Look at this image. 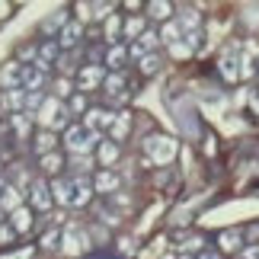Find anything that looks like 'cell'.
Listing matches in <instances>:
<instances>
[{
  "mask_svg": "<svg viewBox=\"0 0 259 259\" xmlns=\"http://www.w3.org/2000/svg\"><path fill=\"white\" fill-rule=\"evenodd\" d=\"M35 122L42 125V132H61V128L67 132V128H71V109H67L61 99L48 96V99H45V106L38 109Z\"/></svg>",
  "mask_w": 259,
  "mask_h": 259,
  "instance_id": "1",
  "label": "cell"
},
{
  "mask_svg": "<svg viewBox=\"0 0 259 259\" xmlns=\"http://www.w3.org/2000/svg\"><path fill=\"white\" fill-rule=\"evenodd\" d=\"M96 144H99V135H93L83 122L80 125H71L64 132V147H67V154H71V157H87Z\"/></svg>",
  "mask_w": 259,
  "mask_h": 259,
  "instance_id": "2",
  "label": "cell"
},
{
  "mask_svg": "<svg viewBox=\"0 0 259 259\" xmlns=\"http://www.w3.org/2000/svg\"><path fill=\"white\" fill-rule=\"evenodd\" d=\"M144 154H147V160L151 163H170L173 157H176V141L173 138H166V135H154V138H147L144 141Z\"/></svg>",
  "mask_w": 259,
  "mask_h": 259,
  "instance_id": "3",
  "label": "cell"
},
{
  "mask_svg": "<svg viewBox=\"0 0 259 259\" xmlns=\"http://www.w3.org/2000/svg\"><path fill=\"white\" fill-rule=\"evenodd\" d=\"M87 246H90V234L77 224H67L64 234H61V253L64 256H80V253H87Z\"/></svg>",
  "mask_w": 259,
  "mask_h": 259,
  "instance_id": "4",
  "label": "cell"
},
{
  "mask_svg": "<svg viewBox=\"0 0 259 259\" xmlns=\"http://www.w3.org/2000/svg\"><path fill=\"white\" fill-rule=\"evenodd\" d=\"M26 192H29V205H32L35 211H48V208L55 205V198H52V186H48L45 179H32Z\"/></svg>",
  "mask_w": 259,
  "mask_h": 259,
  "instance_id": "5",
  "label": "cell"
},
{
  "mask_svg": "<svg viewBox=\"0 0 259 259\" xmlns=\"http://www.w3.org/2000/svg\"><path fill=\"white\" fill-rule=\"evenodd\" d=\"M23 80H26V64L4 61V67H0V90H23Z\"/></svg>",
  "mask_w": 259,
  "mask_h": 259,
  "instance_id": "6",
  "label": "cell"
},
{
  "mask_svg": "<svg viewBox=\"0 0 259 259\" xmlns=\"http://www.w3.org/2000/svg\"><path fill=\"white\" fill-rule=\"evenodd\" d=\"M103 80H106L103 64H83L80 71H77V90H80V93H90V90L103 87Z\"/></svg>",
  "mask_w": 259,
  "mask_h": 259,
  "instance_id": "7",
  "label": "cell"
},
{
  "mask_svg": "<svg viewBox=\"0 0 259 259\" xmlns=\"http://www.w3.org/2000/svg\"><path fill=\"white\" fill-rule=\"evenodd\" d=\"M58 61H61V45H58V38H45V42L35 48V64L42 67V71H52V67H58Z\"/></svg>",
  "mask_w": 259,
  "mask_h": 259,
  "instance_id": "8",
  "label": "cell"
},
{
  "mask_svg": "<svg viewBox=\"0 0 259 259\" xmlns=\"http://www.w3.org/2000/svg\"><path fill=\"white\" fill-rule=\"evenodd\" d=\"M80 42H83V23L67 19V26L58 32V45H61V52H77Z\"/></svg>",
  "mask_w": 259,
  "mask_h": 259,
  "instance_id": "9",
  "label": "cell"
},
{
  "mask_svg": "<svg viewBox=\"0 0 259 259\" xmlns=\"http://www.w3.org/2000/svg\"><path fill=\"white\" fill-rule=\"evenodd\" d=\"M112 122H115V112H109V109H87V115H83V125L90 128L93 135H103V132H109L112 128Z\"/></svg>",
  "mask_w": 259,
  "mask_h": 259,
  "instance_id": "10",
  "label": "cell"
},
{
  "mask_svg": "<svg viewBox=\"0 0 259 259\" xmlns=\"http://www.w3.org/2000/svg\"><path fill=\"white\" fill-rule=\"evenodd\" d=\"M71 183H74V208H87L90 202H93V192H96L93 179L90 176H74Z\"/></svg>",
  "mask_w": 259,
  "mask_h": 259,
  "instance_id": "11",
  "label": "cell"
},
{
  "mask_svg": "<svg viewBox=\"0 0 259 259\" xmlns=\"http://www.w3.org/2000/svg\"><path fill=\"white\" fill-rule=\"evenodd\" d=\"M16 208H23V189H16L13 183H7L4 192H0V211H4V214H13Z\"/></svg>",
  "mask_w": 259,
  "mask_h": 259,
  "instance_id": "12",
  "label": "cell"
},
{
  "mask_svg": "<svg viewBox=\"0 0 259 259\" xmlns=\"http://www.w3.org/2000/svg\"><path fill=\"white\" fill-rule=\"evenodd\" d=\"M45 83H48V71H42L38 64H26V80H23L26 93H42Z\"/></svg>",
  "mask_w": 259,
  "mask_h": 259,
  "instance_id": "13",
  "label": "cell"
},
{
  "mask_svg": "<svg viewBox=\"0 0 259 259\" xmlns=\"http://www.w3.org/2000/svg\"><path fill=\"white\" fill-rule=\"evenodd\" d=\"M118 186H122V179H118L112 170H99V173L93 176V189H96L99 195H115Z\"/></svg>",
  "mask_w": 259,
  "mask_h": 259,
  "instance_id": "14",
  "label": "cell"
},
{
  "mask_svg": "<svg viewBox=\"0 0 259 259\" xmlns=\"http://www.w3.org/2000/svg\"><path fill=\"white\" fill-rule=\"evenodd\" d=\"M157 42H160V35H157V32H151V29H147V32H144L141 38H138V42H132V45H128V55H132V58H138V61H141L144 55H151L154 48H157Z\"/></svg>",
  "mask_w": 259,
  "mask_h": 259,
  "instance_id": "15",
  "label": "cell"
},
{
  "mask_svg": "<svg viewBox=\"0 0 259 259\" xmlns=\"http://www.w3.org/2000/svg\"><path fill=\"white\" fill-rule=\"evenodd\" d=\"M48 186H52V198H55L58 205H74V183H71V179H61V176H58Z\"/></svg>",
  "mask_w": 259,
  "mask_h": 259,
  "instance_id": "16",
  "label": "cell"
},
{
  "mask_svg": "<svg viewBox=\"0 0 259 259\" xmlns=\"http://www.w3.org/2000/svg\"><path fill=\"white\" fill-rule=\"evenodd\" d=\"M125 61H128V48L118 42V45H109L106 48V55H103V64L106 67H112V74H118L125 67Z\"/></svg>",
  "mask_w": 259,
  "mask_h": 259,
  "instance_id": "17",
  "label": "cell"
},
{
  "mask_svg": "<svg viewBox=\"0 0 259 259\" xmlns=\"http://www.w3.org/2000/svg\"><path fill=\"white\" fill-rule=\"evenodd\" d=\"M128 132H132V115L128 112H115V122H112V128H109V141H125L128 138Z\"/></svg>",
  "mask_w": 259,
  "mask_h": 259,
  "instance_id": "18",
  "label": "cell"
},
{
  "mask_svg": "<svg viewBox=\"0 0 259 259\" xmlns=\"http://www.w3.org/2000/svg\"><path fill=\"white\" fill-rule=\"evenodd\" d=\"M10 224H13L16 234H29V231H32V208H29V205L16 208V211L10 214Z\"/></svg>",
  "mask_w": 259,
  "mask_h": 259,
  "instance_id": "19",
  "label": "cell"
},
{
  "mask_svg": "<svg viewBox=\"0 0 259 259\" xmlns=\"http://www.w3.org/2000/svg\"><path fill=\"white\" fill-rule=\"evenodd\" d=\"M55 147H58V135L55 132H38L32 138V151L38 157H45V154H55Z\"/></svg>",
  "mask_w": 259,
  "mask_h": 259,
  "instance_id": "20",
  "label": "cell"
},
{
  "mask_svg": "<svg viewBox=\"0 0 259 259\" xmlns=\"http://www.w3.org/2000/svg\"><path fill=\"white\" fill-rule=\"evenodd\" d=\"M32 125H35V118L32 115H26V112H19V115H10V128L16 132L19 141H26L29 132H32Z\"/></svg>",
  "mask_w": 259,
  "mask_h": 259,
  "instance_id": "21",
  "label": "cell"
},
{
  "mask_svg": "<svg viewBox=\"0 0 259 259\" xmlns=\"http://www.w3.org/2000/svg\"><path fill=\"white\" fill-rule=\"evenodd\" d=\"M103 90H106L112 99H125V96H128V93H125V77H122V74H106Z\"/></svg>",
  "mask_w": 259,
  "mask_h": 259,
  "instance_id": "22",
  "label": "cell"
},
{
  "mask_svg": "<svg viewBox=\"0 0 259 259\" xmlns=\"http://www.w3.org/2000/svg\"><path fill=\"white\" fill-rule=\"evenodd\" d=\"M4 106L13 115H19L26 109V90H4Z\"/></svg>",
  "mask_w": 259,
  "mask_h": 259,
  "instance_id": "23",
  "label": "cell"
},
{
  "mask_svg": "<svg viewBox=\"0 0 259 259\" xmlns=\"http://www.w3.org/2000/svg\"><path fill=\"white\" fill-rule=\"evenodd\" d=\"M147 32V26H144V19L141 16H132V19H125V26H122V35L128 38V42H138Z\"/></svg>",
  "mask_w": 259,
  "mask_h": 259,
  "instance_id": "24",
  "label": "cell"
},
{
  "mask_svg": "<svg viewBox=\"0 0 259 259\" xmlns=\"http://www.w3.org/2000/svg\"><path fill=\"white\" fill-rule=\"evenodd\" d=\"M122 26H125V23H122V16H115V13L106 19V26H103V38H106L109 45H118V35H122Z\"/></svg>",
  "mask_w": 259,
  "mask_h": 259,
  "instance_id": "25",
  "label": "cell"
},
{
  "mask_svg": "<svg viewBox=\"0 0 259 259\" xmlns=\"http://www.w3.org/2000/svg\"><path fill=\"white\" fill-rule=\"evenodd\" d=\"M38 163H42V170L48 173V176H52V179H58V176H61V166H64V157L61 154H45V157H38Z\"/></svg>",
  "mask_w": 259,
  "mask_h": 259,
  "instance_id": "26",
  "label": "cell"
},
{
  "mask_svg": "<svg viewBox=\"0 0 259 259\" xmlns=\"http://www.w3.org/2000/svg\"><path fill=\"white\" fill-rule=\"evenodd\" d=\"M240 58H237L234 52H227L224 58H221V74H224V80H240Z\"/></svg>",
  "mask_w": 259,
  "mask_h": 259,
  "instance_id": "27",
  "label": "cell"
},
{
  "mask_svg": "<svg viewBox=\"0 0 259 259\" xmlns=\"http://www.w3.org/2000/svg\"><path fill=\"white\" fill-rule=\"evenodd\" d=\"M115 160H118V144L115 141H99V163L109 170Z\"/></svg>",
  "mask_w": 259,
  "mask_h": 259,
  "instance_id": "28",
  "label": "cell"
},
{
  "mask_svg": "<svg viewBox=\"0 0 259 259\" xmlns=\"http://www.w3.org/2000/svg\"><path fill=\"white\" fill-rule=\"evenodd\" d=\"M160 42L170 48V45H176V42H183V29H179V23H163V29H160Z\"/></svg>",
  "mask_w": 259,
  "mask_h": 259,
  "instance_id": "29",
  "label": "cell"
},
{
  "mask_svg": "<svg viewBox=\"0 0 259 259\" xmlns=\"http://www.w3.org/2000/svg\"><path fill=\"white\" fill-rule=\"evenodd\" d=\"M147 13H151L154 19H160V23H170L173 4H166V0H154V4H147Z\"/></svg>",
  "mask_w": 259,
  "mask_h": 259,
  "instance_id": "30",
  "label": "cell"
},
{
  "mask_svg": "<svg viewBox=\"0 0 259 259\" xmlns=\"http://www.w3.org/2000/svg\"><path fill=\"white\" fill-rule=\"evenodd\" d=\"M240 231H224L221 237H218V243H221V250L224 253H240Z\"/></svg>",
  "mask_w": 259,
  "mask_h": 259,
  "instance_id": "31",
  "label": "cell"
},
{
  "mask_svg": "<svg viewBox=\"0 0 259 259\" xmlns=\"http://www.w3.org/2000/svg\"><path fill=\"white\" fill-rule=\"evenodd\" d=\"M61 227H52V231H45L42 234V243H38V246H42V250H61Z\"/></svg>",
  "mask_w": 259,
  "mask_h": 259,
  "instance_id": "32",
  "label": "cell"
},
{
  "mask_svg": "<svg viewBox=\"0 0 259 259\" xmlns=\"http://www.w3.org/2000/svg\"><path fill=\"white\" fill-rule=\"evenodd\" d=\"M138 71H141V74H157V71H160V55H157V52L144 55L141 61H138Z\"/></svg>",
  "mask_w": 259,
  "mask_h": 259,
  "instance_id": "33",
  "label": "cell"
},
{
  "mask_svg": "<svg viewBox=\"0 0 259 259\" xmlns=\"http://www.w3.org/2000/svg\"><path fill=\"white\" fill-rule=\"evenodd\" d=\"M71 166H74L77 176H87L90 170H93V157H90V154L87 157H71Z\"/></svg>",
  "mask_w": 259,
  "mask_h": 259,
  "instance_id": "34",
  "label": "cell"
},
{
  "mask_svg": "<svg viewBox=\"0 0 259 259\" xmlns=\"http://www.w3.org/2000/svg\"><path fill=\"white\" fill-rule=\"evenodd\" d=\"M74 93V87H71V80H67V77H58V80H55V99H61V103H64V99L67 96H71Z\"/></svg>",
  "mask_w": 259,
  "mask_h": 259,
  "instance_id": "35",
  "label": "cell"
},
{
  "mask_svg": "<svg viewBox=\"0 0 259 259\" xmlns=\"http://www.w3.org/2000/svg\"><path fill=\"white\" fill-rule=\"evenodd\" d=\"M67 109H71V115H83V112H87V96H83V93L71 96V106H67Z\"/></svg>",
  "mask_w": 259,
  "mask_h": 259,
  "instance_id": "36",
  "label": "cell"
},
{
  "mask_svg": "<svg viewBox=\"0 0 259 259\" xmlns=\"http://www.w3.org/2000/svg\"><path fill=\"white\" fill-rule=\"evenodd\" d=\"M192 52H195V48L189 45L186 38H183V42H176V45H170V55H173V58H189Z\"/></svg>",
  "mask_w": 259,
  "mask_h": 259,
  "instance_id": "37",
  "label": "cell"
},
{
  "mask_svg": "<svg viewBox=\"0 0 259 259\" xmlns=\"http://www.w3.org/2000/svg\"><path fill=\"white\" fill-rule=\"evenodd\" d=\"M16 237H19V234L13 231V224H10V221H7L4 227H0V246H10V243L16 240Z\"/></svg>",
  "mask_w": 259,
  "mask_h": 259,
  "instance_id": "38",
  "label": "cell"
},
{
  "mask_svg": "<svg viewBox=\"0 0 259 259\" xmlns=\"http://www.w3.org/2000/svg\"><path fill=\"white\" fill-rule=\"evenodd\" d=\"M77 23H90L93 19V4H77Z\"/></svg>",
  "mask_w": 259,
  "mask_h": 259,
  "instance_id": "39",
  "label": "cell"
},
{
  "mask_svg": "<svg viewBox=\"0 0 259 259\" xmlns=\"http://www.w3.org/2000/svg\"><path fill=\"white\" fill-rule=\"evenodd\" d=\"M240 259H259V243H250L240 250Z\"/></svg>",
  "mask_w": 259,
  "mask_h": 259,
  "instance_id": "40",
  "label": "cell"
},
{
  "mask_svg": "<svg viewBox=\"0 0 259 259\" xmlns=\"http://www.w3.org/2000/svg\"><path fill=\"white\" fill-rule=\"evenodd\" d=\"M198 259H218L214 253H202V256H198Z\"/></svg>",
  "mask_w": 259,
  "mask_h": 259,
  "instance_id": "41",
  "label": "cell"
},
{
  "mask_svg": "<svg viewBox=\"0 0 259 259\" xmlns=\"http://www.w3.org/2000/svg\"><path fill=\"white\" fill-rule=\"evenodd\" d=\"M4 224H7V214H4V211H0V227H4Z\"/></svg>",
  "mask_w": 259,
  "mask_h": 259,
  "instance_id": "42",
  "label": "cell"
},
{
  "mask_svg": "<svg viewBox=\"0 0 259 259\" xmlns=\"http://www.w3.org/2000/svg\"><path fill=\"white\" fill-rule=\"evenodd\" d=\"M163 259H173V256H163Z\"/></svg>",
  "mask_w": 259,
  "mask_h": 259,
  "instance_id": "43",
  "label": "cell"
},
{
  "mask_svg": "<svg viewBox=\"0 0 259 259\" xmlns=\"http://www.w3.org/2000/svg\"><path fill=\"white\" fill-rule=\"evenodd\" d=\"M179 259H189V256H179Z\"/></svg>",
  "mask_w": 259,
  "mask_h": 259,
  "instance_id": "44",
  "label": "cell"
}]
</instances>
